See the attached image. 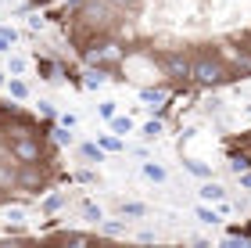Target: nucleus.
<instances>
[{
	"mask_svg": "<svg viewBox=\"0 0 251 248\" xmlns=\"http://www.w3.org/2000/svg\"><path fill=\"white\" fill-rule=\"evenodd\" d=\"M11 111H15V108H4V105H0V126L7 122V115H11Z\"/></svg>",
	"mask_w": 251,
	"mask_h": 248,
	"instance_id": "31",
	"label": "nucleus"
},
{
	"mask_svg": "<svg viewBox=\"0 0 251 248\" xmlns=\"http://www.w3.org/2000/svg\"><path fill=\"white\" fill-rule=\"evenodd\" d=\"M226 61L219 58V54H201L198 61H190V80H198V83H204V86H215V83H223L226 80Z\"/></svg>",
	"mask_w": 251,
	"mask_h": 248,
	"instance_id": "1",
	"label": "nucleus"
},
{
	"mask_svg": "<svg viewBox=\"0 0 251 248\" xmlns=\"http://www.w3.org/2000/svg\"><path fill=\"white\" fill-rule=\"evenodd\" d=\"M104 80H108V76L97 69V72H90V76H86V86H90V90H97V86H104Z\"/></svg>",
	"mask_w": 251,
	"mask_h": 248,
	"instance_id": "23",
	"label": "nucleus"
},
{
	"mask_svg": "<svg viewBox=\"0 0 251 248\" xmlns=\"http://www.w3.org/2000/svg\"><path fill=\"white\" fill-rule=\"evenodd\" d=\"M43 184H47V173H43L40 162H18V169H15V187L40 191Z\"/></svg>",
	"mask_w": 251,
	"mask_h": 248,
	"instance_id": "2",
	"label": "nucleus"
},
{
	"mask_svg": "<svg viewBox=\"0 0 251 248\" xmlns=\"http://www.w3.org/2000/svg\"><path fill=\"white\" fill-rule=\"evenodd\" d=\"M248 111H251V108H248Z\"/></svg>",
	"mask_w": 251,
	"mask_h": 248,
	"instance_id": "36",
	"label": "nucleus"
},
{
	"mask_svg": "<svg viewBox=\"0 0 251 248\" xmlns=\"http://www.w3.org/2000/svg\"><path fill=\"white\" fill-rule=\"evenodd\" d=\"M40 76H43V80H54V61L43 58V61H40Z\"/></svg>",
	"mask_w": 251,
	"mask_h": 248,
	"instance_id": "25",
	"label": "nucleus"
},
{
	"mask_svg": "<svg viewBox=\"0 0 251 248\" xmlns=\"http://www.w3.org/2000/svg\"><path fill=\"white\" fill-rule=\"evenodd\" d=\"M4 83H7V72H0V86H4Z\"/></svg>",
	"mask_w": 251,
	"mask_h": 248,
	"instance_id": "34",
	"label": "nucleus"
},
{
	"mask_svg": "<svg viewBox=\"0 0 251 248\" xmlns=\"http://www.w3.org/2000/svg\"><path fill=\"white\" fill-rule=\"evenodd\" d=\"M248 51H251V47H248Z\"/></svg>",
	"mask_w": 251,
	"mask_h": 248,
	"instance_id": "37",
	"label": "nucleus"
},
{
	"mask_svg": "<svg viewBox=\"0 0 251 248\" xmlns=\"http://www.w3.org/2000/svg\"><path fill=\"white\" fill-rule=\"evenodd\" d=\"M111 133H119V137L133 133V119L129 115H111Z\"/></svg>",
	"mask_w": 251,
	"mask_h": 248,
	"instance_id": "11",
	"label": "nucleus"
},
{
	"mask_svg": "<svg viewBox=\"0 0 251 248\" xmlns=\"http://www.w3.org/2000/svg\"><path fill=\"white\" fill-rule=\"evenodd\" d=\"M54 140H58V144H72L75 137L68 133V126H61V130H54Z\"/></svg>",
	"mask_w": 251,
	"mask_h": 248,
	"instance_id": "24",
	"label": "nucleus"
},
{
	"mask_svg": "<svg viewBox=\"0 0 251 248\" xmlns=\"http://www.w3.org/2000/svg\"><path fill=\"white\" fill-rule=\"evenodd\" d=\"M198 194H201V201H219V198H226V191H223V184H215V180H204L198 187Z\"/></svg>",
	"mask_w": 251,
	"mask_h": 248,
	"instance_id": "7",
	"label": "nucleus"
},
{
	"mask_svg": "<svg viewBox=\"0 0 251 248\" xmlns=\"http://www.w3.org/2000/svg\"><path fill=\"white\" fill-rule=\"evenodd\" d=\"M0 36H4V40H11V43H15V40H18V32H15V29H11V26H0Z\"/></svg>",
	"mask_w": 251,
	"mask_h": 248,
	"instance_id": "27",
	"label": "nucleus"
},
{
	"mask_svg": "<svg viewBox=\"0 0 251 248\" xmlns=\"http://www.w3.org/2000/svg\"><path fill=\"white\" fill-rule=\"evenodd\" d=\"M230 169H233V173H244L248 162H244V159H233V162H230Z\"/></svg>",
	"mask_w": 251,
	"mask_h": 248,
	"instance_id": "30",
	"label": "nucleus"
},
{
	"mask_svg": "<svg viewBox=\"0 0 251 248\" xmlns=\"http://www.w3.org/2000/svg\"><path fill=\"white\" fill-rule=\"evenodd\" d=\"M4 126H7V133H11V137H40V126H36L32 119L18 115V111H11Z\"/></svg>",
	"mask_w": 251,
	"mask_h": 248,
	"instance_id": "5",
	"label": "nucleus"
},
{
	"mask_svg": "<svg viewBox=\"0 0 251 248\" xmlns=\"http://www.w3.org/2000/svg\"><path fill=\"white\" fill-rule=\"evenodd\" d=\"M108 4H111V7H119V11H122V7H129V11H133V7H136V0H108Z\"/></svg>",
	"mask_w": 251,
	"mask_h": 248,
	"instance_id": "28",
	"label": "nucleus"
},
{
	"mask_svg": "<svg viewBox=\"0 0 251 248\" xmlns=\"http://www.w3.org/2000/svg\"><path fill=\"white\" fill-rule=\"evenodd\" d=\"M144 176L151 180V184H165V180H169L165 165H158V162H144Z\"/></svg>",
	"mask_w": 251,
	"mask_h": 248,
	"instance_id": "8",
	"label": "nucleus"
},
{
	"mask_svg": "<svg viewBox=\"0 0 251 248\" xmlns=\"http://www.w3.org/2000/svg\"><path fill=\"white\" fill-rule=\"evenodd\" d=\"M198 220L201 223H219V212L208 209V205H198Z\"/></svg>",
	"mask_w": 251,
	"mask_h": 248,
	"instance_id": "21",
	"label": "nucleus"
},
{
	"mask_svg": "<svg viewBox=\"0 0 251 248\" xmlns=\"http://www.w3.org/2000/svg\"><path fill=\"white\" fill-rule=\"evenodd\" d=\"M83 216H86V220H94V223H100V220H104V212H100V205L86 201V205H83Z\"/></svg>",
	"mask_w": 251,
	"mask_h": 248,
	"instance_id": "19",
	"label": "nucleus"
},
{
	"mask_svg": "<svg viewBox=\"0 0 251 248\" xmlns=\"http://www.w3.org/2000/svg\"><path fill=\"white\" fill-rule=\"evenodd\" d=\"M162 69L173 76V80H190V61L183 58V54H169V58L162 61Z\"/></svg>",
	"mask_w": 251,
	"mask_h": 248,
	"instance_id": "6",
	"label": "nucleus"
},
{
	"mask_svg": "<svg viewBox=\"0 0 251 248\" xmlns=\"http://www.w3.org/2000/svg\"><path fill=\"white\" fill-rule=\"evenodd\" d=\"M140 101H147V105H162L165 101V90H154V86H147V90H140Z\"/></svg>",
	"mask_w": 251,
	"mask_h": 248,
	"instance_id": "13",
	"label": "nucleus"
},
{
	"mask_svg": "<svg viewBox=\"0 0 251 248\" xmlns=\"http://www.w3.org/2000/svg\"><path fill=\"white\" fill-rule=\"evenodd\" d=\"M97 144H100V148H104V151H122V148H126L119 133H104V137H100Z\"/></svg>",
	"mask_w": 251,
	"mask_h": 248,
	"instance_id": "12",
	"label": "nucleus"
},
{
	"mask_svg": "<svg viewBox=\"0 0 251 248\" xmlns=\"http://www.w3.org/2000/svg\"><path fill=\"white\" fill-rule=\"evenodd\" d=\"M65 205V194H61V191H58V194H50L47 201H43V212H58Z\"/></svg>",
	"mask_w": 251,
	"mask_h": 248,
	"instance_id": "20",
	"label": "nucleus"
},
{
	"mask_svg": "<svg viewBox=\"0 0 251 248\" xmlns=\"http://www.w3.org/2000/svg\"><path fill=\"white\" fill-rule=\"evenodd\" d=\"M7 220L11 223H22V220H25V212H22V209H7Z\"/></svg>",
	"mask_w": 251,
	"mask_h": 248,
	"instance_id": "29",
	"label": "nucleus"
},
{
	"mask_svg": "<svg viewBox=\"0 0 251 248\" xmlns=\"http://www.w3.org/2000/svg\"><path fill=\"white\" fill-rule=\"evenodd\" d=\"M7 90H11V97H18V101H22V97L29 94V83H25V80H18V76H15V80L7 83Z\"/></svg>",
	"mask_w": 251,
	"mask_h": 248,
	"instance_id": "17",
	"label": "nucleus"
},
{
	"mask_svg": "<svg viewBox=\"0 0 251 248\" xmlns=\"http://www.w3.org/2000/svg\"><path fill=\"white\" fill-rule=\"evenodd\" d=\"M4 194H7V191H4V187H0V201H4Z\"/></svg>",
	"mask_w": 251,
	"mask_h": 248,
	"instance_id": "35",
	"label": "nucleus"
},
{
	"mask_svg": "<svg viewBox=\"0 0 251 248\" xmlns=\"http://www.w3.org/2000/svg\"><path fill=\"white\" fill-rule=\"evenodd\" d=\"M147 216V205H140V201H122V220H140Z\"/></svg>",
	"mask_w": 251,
	"mask_h": 248,
	"instance_id": "9",
	"label": "nucleus"
},
{
	"mask_svg": "<svg viewBox=\"0 0 251 248\" xmlns=\"http://www.w3.org/2000/svg\"><path fill=\"white\" fill-rule=\"evenodd\" d=\"M237 176H241V184H244V187H251V173H248V169H244V173H237Z\"/></svg>",
	"mask_w": 251,
	"mask_h": 248,
	"instance_id": "32",
	"label": "nucleus"
},
{
	"mask_svg": "<svg viewBox=\"0 0 251 248\" xmlns=\"http://www.w3.org/2000/svg\"><path fill=\"white\" fill-rule=\"evenodd\" d=\"M0 187H4V191L15 187V165H4V162H0Z\"/></svg>",
	"mask_w": 251,
	"mask_h": 248,
	"instance_id": "16",
	"label": "nucleus"
},
{
	"mask_svg": "<svg viewBox=\"0 0 251 248\" xmlns=\"http://www.w3.org/2000/svg\"><path fill=\"white\" fill-rule=\"evenodd\" d=\"M86 61L97 65V69L115 65V61H122V47H119V43H94V47L86 51Z\"/></svg>",
	"mask_w": 251,
	"mask_h": 248,
	"instance_id": "4",
	"label": "nucleus"
},
{
	"mask_svg": "<svg viewBox=\"0 0 251 248\" xmlns=\"http://www.w3.org/2000/svg\"><path fill=\"white\" fill-rule=\"evenodd\" d=\"M187 169H190L198 180H208V176H212V169L204 165V162H198V159H187Z\"/></svg>",
	"mask_w": 251,
	"mask_h": 248,
	"instance_id": "15",
	"label": "nucleus"
},
{
	"mask_svg": "<svg viewBox=\"0 0 251 248\" xmlns=\"http://www.w3.org/2000/svg\"><path fill=\"white\" fill-rule=\"evenodd\" d=\"M100 230H104L108 238H122V234H126V223H119V220H104V223H100Z\"/></svg>",
	"mask_w": 251,
	"mask_h": 248,
	"instance_id": "14",
	"label": "nucleus"
},
{
	"mask_svg": "<svg viewBox=\"0 0 251 248\" xmlns=\"http://www.w3.org/2000/svg\"><path fill=\"white\" fill-rule=\"evenodd\" d=\"M11 159L15 162H40L43 148L36 137H11Z\"/></svg>",
	"mask_w": 251,
	"mask_h": 248,
	"instance_id": "3",
	"label": "nucleus"
},
{
	"mask_svg": "<svg viewBox=\"0 0 251 248\" xmlns=\"http://www.w3.org/2000/svg\"><path fill=\"white\" fill-rule=\"evenodd\" d=\"M79 155H83L86 162H100V159H104V148H100L97 140H90V144H83V148H79Z\"/></svg>",
	"mask_w": 251,
	"mask_h": 248,
	"instance_id": "10",
	"label": "nucleus"
},
{
	"mask_svg": "<svg viewBox=\"0 0 251 248\" xmlns=\"http://www.w3.org/2000/svg\"><path fill=\"white\" fill-rule=\"evenodd\" d=\"M11 51V40H4V36H0V54H7Z\"/></svg>",
	"mask_w": 251,
	"mask_h": 248,
	"instance_id": "33",
	"label": "nucleus"
},
{
	"mask_svg": "<svg viewBox=\"0 0 251 248\" xmlns=\"http://www.w3.org/2000/svg\"><path fill=\"white\" fill-rule=\"evenodd\" d=\"M25 69H29V65H25V58H18V54H15V58L7 61V76H22Z\"/></svg>",
	"mask_w": 251,
	"mask_h": 248,
	"instance_id": "18",
	"label": "nucleus"
},
{
	"mask_svg": "<svg viewBox=\"0 0 251 248\" xmlns=\"http://www.w3.org/2000/svg\"><path fill=\"white\" fill-rule=\"evenodd\" d=\"M140 133H144V137H147V140H154V137H158V133H162V122H158V119H151V122H147V126H144Z\"/></svg>",
	"mask_w": 251,
	"mask_h": 248,
	"instance_id": "22",
	"label": "nucleus"
},
{
	"mask_svg": "<svg viewBox=\"0 0 251 248\" xmlns=\"http://www.w3.org/2000/svg\"><path fill=\"white\" fill-rule=\"evenodd\" d=\"M97 111H100V115H104V119H111V115H115V101H104V105H100Z\"/></svg>",
	"mask_w": 251,
	"mask_h": 248,
	"instance_id": "26",
	"label": "nucleus"
}]
</instances>
